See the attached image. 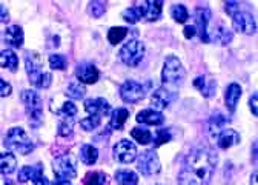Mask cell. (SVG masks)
<instances>
[{"label": "cell", "mask_w": 258, "mask_h": 185, "mask_svg": "<svg viewBox=\"0 0 258 185\" xmlns=\"http://www.w3.org/2000/svg\"><path fill=\"white\" fill-rule=\"evenodd\" d=\"M217 165V156L208 148H197L194 150L180 174H178V183L180 185H208L209 180L214 176Z\"/></svg>", "instance_id": "1"}, {"label": "cell", "mask_w": 258, "mask_h": 185, "mask_svg": "<svg viewBox=\"0 0 258 185\" xmlns=\"http://www.w3.org/2000/svg\"><path fill=\"white\" fill-rule=\"evenodd\" d=\"M25 67L29 82L36 88H48L52 82L51 73L45 71V62L42 56L36 51H28L25 54Z\"/></svg>", "instance_id": "2"}, {"label": "cell", "mask_w": 258, "mask_h": 185, "mask_svg": "<svg viewBox=\"0 0 258 185\" xmlns=\"http://www.w3.org/2000/svg\"><path fill=\"white\" fill-rule=\"evenodd\" d=\"M4 145L14 153L19 154H29L32 150H34V144L29 139V136L26 134V131L23 128H11L8 131V134L5 136V142Z\"/></svg>", "instance_id": "3"}, {"label": "cell", "mask_w": 258, "mask_h": 185, "mask_svg": "<svg viewBox=\"0 0 258 185\" xmlns=\"http://www.w3.org/2000/svg\"><path fill=\"white\" fill-rule=\"evenodd\" d=\"M184 68L177 57L171 56L165 60L163 71H161V80H163L165 86H180L184 80Z\"/></svg>", "instance_id": "4"}, {"label": "cell", "mask_w": 258, "mask_h": 185, "mask_svg": "<svg viewBox=\"0 0 258 185\" xmlns=\"http://www.w3.org/2000/svg\"><path fill=\"white\" fill-rule=\"evenodd\" d=\"M145 56V47L139 40H129L120 50V59L129 67H137Z\"/></svg>", "instance_id": "5"}, {"label": "cell", "mask_w": 258, "mask_h": 185, "mask_svg": "<svg viewBox=\"0 0 258 185\" xmlns=\"http://www.w3.org/2000/svg\"><path fill=\"white\" fill-rule=\"evenodd\" d=\"M54 173L55 177L67 179V180H71L77 176L76 161L71 154H64V156H60L54 161Z\"/></svg>", "instance_id": "6"}, {"label": "cell", "mask_w": 258, "mask_h": 185, "mask_svg": "<svg viewBox=\"0 0 258 185\" xmlns=\"http://www.w3.org/2000/svg\"><path fill=\"white\" fill-rule=\"evenodd\" d=\"M22 101L25 104V110H26L29 119L34 120V122H39L40 117H42V111H43L40 96L37 95L36 91L26 89V91H23V95H22Z\"/></svg>", "instance_id": "7"}, {"label": "cell", "mask_w": 258, "mask_h": 185, "mask_svg": "<svg viewBox=\"0 0 258 185\" xmlns=\"http://www.w3.org/2000/svg\"><path fill=\"white\" fill-rule=\"evenodd\" d=\"M137 168L145 176H152L160 171V159L154 150L143 151L137 159Z\"/></svg>", "instance_id": "8"}, {"label": "cell", "mask_w": 258, "mask_h": 185, "mask_svg": "<svg viewBox=\"0 0 258 185\" xmlns=\"http://www.w3.org/2000/svg\"><path fill=\"white\" fill-rule=\"evenodd\" d=\"M120 96L126 104H137L145 98V86L136 80H127L120 88Z\"/></svg>", "instance_id": "9"}, {"label": "cell", "mask_w": 258, "mask_h": 185, "mask_svg": "<svg viewBox=\"0 0 258 185\" xmlns=\"http://www.w3.org/2000/svg\"><path fill=\"white\" fill-rule=\"evenodd\" d=\"M232 25L234 29L243 34H253L256 29L255 19L250 13L247 11H238L232 16Z\"/></svg>", "instance_id": "10"}, {"label": "cell", "mask_w": 258, "mask_h": 185, "mask_svg": "<svg viewBox=\"0 0 258 185\" xmlns=\"http://www.w3.org/2000/svg\"><path fill=\"white\" fill-rule=\"evenodd\" d=\"M114 156L121 164H129L137 158V147L129 142L127 139H123L115 144L114 147Z\"/></svg>", "instance_id": "11"}, {"label": "cell", "mask_w": 258, "mask_h": 185, "mask_svg": "<svg viewBox=\"0 0 258 185\" xmlns=\"http://www.w3.org/2000/svg\"><path fill=\"white\" fill-rule=\"evenodd\" d=\"M209 19H211V13L208 8H197L196 11V31L200 36V40L203 43H209L211 37H209V31H208V25H209Z\"/></svg>", "instance_id": "12"}, {"label": "cell", "mask_w": 258, "mask_h": 185, "mask_svg": "<svg viewBox=\"0 0 258 185\" xmlns=\"http://www.w3.org/2000/svg\"><path fill=\"white\" fill-rule=\"evenodd\" d=\"M174 99H175V91L169 89L166 86L158 88L155 92H152V96H151V102L157 110H163V108L169 107Z\"/></svg>", "instance_id": "13"}, {"label": "cell", "mask_w": 258, "mask_h": 185, "mask_svg": "<svg viewBox=\"0 0 258 185\" xmlns=\"http://www.w3.org/2000/svg\"><path fill=\"white\" fill-rule=\"evenodd\" d=\"M85 110L89 116L102 117L111 111V107H109L108 101H105L103 98H97V99H86L85 101Z\"/></svg>", "instance_id": "14"}, {"label": "cell", "mask_w": 258, "mask_h": 185, "mask_svg": "<svg viewBox=\"0 0 258 185\" xmlns=\"http://www.w3.org/2000/svg\"><path fill=\"white\" fill-rule=\"evenodd\" d=\"M161 7H163L161 0H148V2H142L139 5L142 11V19H146L149 22L157 20L161 16Z\"/></svg>", "instance_id": "15"}, {"label": "cell", "mask_w": 258, "mask_h": 185, "mask_svg": "<svg viewBox=\"0 0 258 185\" xmlns=\"http://www.w3.org/2000/svg\"><path fill=\"white\" fill-rule=\"evenodd\" d=\"M76 76L80 83H95L99 80V70H97L92 64H82L76 70Z\"/></svg>", "instance_id": "16"}, {"label": "cell", "mask_w": 258, "mask_h": 185, "mask_svg": "<svg viewBox=\"0 0 258 185\" xmlns=\"http://www.w3.org/2000/svg\"><path fill=\"white\" fill-rule=\"evenodd\" d=\"M240 142V134L235 130L224 128L218 136H217V144L221 150H228Z\"/></svg>", "instance_id": "17"}, {"label": "cell", "mask_w": 258, "mask_h": 185, "mask_svg": "<svg viewBox=\"0 0 258 185\" xmlns=\"http://www.w3.org/2000/svg\"><path fill=\"white\" fill-rule=\"evenodd\" d=\"M137 122L146 125H161L165 122V116L157 110H143L137 114Z\"/></svg>", "instance_id": "18"}, {"label": "cell", "mask_w": 258, "mask_h": 185, "mask_svg": "<svg viewBox=\"0 0 258 185\" xmlns=\"http://www.w3.org/2000/svg\"><path fill=\"white\" fill-rule=\"evenodd\" d=\"M240 98H241V86L238 83H231L228 86V89H226V96H224L226 105H228L231 113L235 111V107H237Z\"/></svg>", "instance_id": "19"}, {"label": "cell", "mask_w": 258, "mask_h": 185, "mask_svg": "<svg viewBox=\"0 0 258 185\" xmlns=\"http://www.w3.org/2000/svg\"><path fill=\"white\" fill-rule=\"evenodd\" d=\"M5 42L16 48L23 45V31L19 25H11L5 29Z\"/></svg>", "instance_id": "20"}, {"label": "cell", "mask_w": 258, "mask_h": 185, "mask_svg": "<svg viewBox=\"0 0 258 185\" xmlns=\"http://www.w3.org/2000/svg\"><path fill=\"white\" fill-rule=\"evenodd\" d=\"M194 86H196L205 98H212L217 89L215 80H206V77H203V76H199L196 80H194Z\"/></svg>", "instance_id": "21"}, {"label": "cell", "mask_w": 258, "mask_h": 185, "mask_svg": "<svg viewBox=\"0 0 258 185\" xmlns=\"http://www.w3.org/2000/svg\"><path fill=\"white\" fill-rule=\"evenodd\" d=\"M0 67L8 68L10 71H16L19 67V57L13 50H4L0 51Z\"/></svg>", "instance_id": "22"}, {"label": "cell", "mask_w": 258, "mask_h": 185, "mask_svg": "<svg viewBox=\"0 0 258 185\" xmlns=\"http://www.w3.org/2000/svg\"><path fill=\"white\" fill-rule=\"evenodd\" d=\"M129 117V110L127 108H117L112 111L111 114V120H109V127L114 130H121L124 127V123Z\"/></svg>", "instance_id": "23"}, {"label": "cell", "mask_w": 258, "mask_h": 185, "mask_svg": "<svg viewBox=\"0 0 258 185\" xmlns=\"http://www.w3.org/2000/svg\"><path fill=\"white\" fill-rule=\"evenodd\" d=\"M226 123H228V117L223 116L221 113H215L209 120V133H211V136L217 137L224 130Z\"/></svg>", "instance_id": "24"}, {"label": "cell", "mask_w": 258, "mask_h": 185, "mask_svg": "<svg viewBox=\"0 0 258 185\" xmlns=\"http://www.w3.org/2000/svg\"><path fill=\"white\" fill-rule=\"evenodd\" d=\"M99 159V150L95 147L89 145V144H85L82 145L80 148V161L86 165H94Z\"/></svg>", "instance_id": "25"}, {"label": "cell", "mask_w": 258, "mask_h": 185, "mask_svg": "<svg viewBox=\"0 0 258 185\" xmlns=\"http://www.w3.org/2000/svg\"><path fill=\"white\" fill-rule=\"evenodd\" d=\"M17 167V161L11 153H0V174H11Z\"/></svg>", "instance_id": "26"}, {"label": "cell", "mask_w": 258, "mask_h": 185, "mask_svg": "<svg viewBox=\"0 0 258 185\" xmlns=\"http://www.w3.org/2000/svg\"><path fill=\"white\" fill-rule=\"evenodd\" d=\"M212 40H215L220 45H228L232 40V33L224 26H217L214 29V34H212Z\"/></svg>", "instance_id": "27"}, {"label": "cell", "mask_w": 258, "mask_h": 185, "mask_svg": "<svg viewBox=\"0 0 258 185\" xmlns=\"http://www.w3.org/2000/svg\"><path fill=\"white\" fill-rule=\"evenodd\" d=\"M115 180L118 185H137L139 177L136 173L129 171V170H120L115 173Z\"/></svg>", "instance_id": "28"}, {"label": "cell", "mask_w": 258, "mask_h": 185, "mask_svg": "<svg viewBox=\"0 0 258 185\" xmlns=\"http://www.w3.org/2000/svg\"><path fill=\"white\" fill-rule=\"evenodd\" d=\"M127 28L124 26H115V28H111L109 29V33H108V40L111 45H117L120 42H123L127 36Z\"/></svg>", "instance_id": "29"}, {"label": "cell", "mask_w": 258, "mask_h": 185, "mask_svg": "<svg viewBox=\"0 0 258 185\" xmlns=\"http://www.w3.org/2000/svg\"><path fill=\"white\" fill-rule=\"evenodd\" d=\"M85 185H108V176L102 171L88 173L83 179Z\"/></svg>", "instance_id": "30"}, {"label": "cell", "mask_w": 258, "mask_h": 185, "mask_svg": "<svg viewBox=\"0 0 258 185\" xmlns=\"http://www.w3.org/2000/svg\"><path fill=\"white\" fill-rule=\"evenodd\" d=\"M39 173H43V168H42L40 165H36V167H23V168L19 171V182L32 180Z\"/></svg>", "instance_id": "31"}, {"label": "cell", "mask_w": 258, "mask_h": 185, "mask_svg": "<svg viewBox=\"0 0 258 185\" xmlns=\"http://www.w3.org/2000/svg\"><path fill=\"white\" fill-rule=\"evenodd\" d=\"M131 137H133V139H136L139 144H143V145H146V144H151V142H152V134H151V131H149V130H146V128H133V131H131Z\"/></svg>", "instance_id": "32"}, {"label": "cell", "mask_w": 258, "mask_h": 185, "mask_svg": "<svg viewBox=\"0 0 258 185\" xmlns=\"http://www.w3.org/2000/svg\"><path fill=\"white\" fill-rule=\"evenodd\" d=\"M171 16L178 23H184L189 19V13H187L184 5H174L172 10H171Z\"/></svg>", "instance_id": "33"}, {"label": "cell", "mask_w": 258, "mask_h": 185, "mask_svg": "<svg viewBox=\"0 0 258 185\" xmlns=\"http://www.w3.org/2000/svg\"><path fill=\"white\" fill-rule=\"evenodd\" d=\"M85 86L80 83V82H73L68 85V91H67V95L73 99H82L85 96Z\"/></svg>", "instance_id": "34"}, {"label": "cell", "mask_w": 258, "mask_h": 185, "mask_svg": "<svg viewBox=\"0 0 258 185\" xmlns=\"http://www.w3.org/2000/svg\"><path fill=\"white\" fill-rule=\"evenodd\" d=\"M102 123V117H97V116H89L80 120V125L85 131H92L95 130Z\"/></svg>", "instance_id": "35"}, {"label": "cell", "mask_w": 258, "mask_h": 185, "mask_svg": "<svg viewBox=\"0 0 258 185\" xmlns=\"http://www.w3.org/2000/svg\"><path fill=\"white\" fill-rule=\"evenodd\" d=\"M123 19H124L126 22H129V23H136V22H139V20L142 19V11H140L139 5L124 10V11H123Z\"/></svg>", "instance_id": "36"}, {"label": "cell", "mask_w": 258, "mask_h": 185, "mask_svg": "<svg viewBox=\"0 0 258 185\" xmlns=\"http://www.w3.org/2000/svg\"><path fill=\"white\" fill-rule=\"evenodd\" d=\"M55 113L61 117H74L77 114V107L73 102H63L60 110H55Z\"/></svg>", "instance_id": "37"}, {"label": "cell", "mask_w": 258, "mask_h": 185, "mask_svg": "<svg viewBox=\"0 0 258 185\" xmlns=\"http://www.w3.org/2000/svg\"><path fill=\"white\" fill-rule=\"evenodd\" d=\"M73 133V117H61V122L58 125V134L67 137Z\"/></svg>", "instance_id": "38"}, {"label": "cell", "mask_w": 258, "mask_h": 185, "mask_svg": "<svg viewBox=\"0 0 258 185\" xmlns=\"http://www.w3.org/2000/svg\"><path fill=\"white\" fill-rule=\"evenodd\" d=\"M49 65L54 70H64L67 68V57L63 54H52L49 56Z\"/></svg>", "instance_id": "39"}, {"label": "cell", "mask_w": 258, "mask_h": 185, "mask_svg": "<svg viewBox=\"0 0 258 185\" xmlns=\"http://www.w3.org/2000/svg\"><path fill=\"white\" fill-rule=\"evenodd\" d=\"M172 139V136H171V133H169V130H157V133H155V139H154V145L155 147H160V145H163V144H166V142H169Z\"/></svg>", "instance_id": "40"}, {"label": "cell", "mask_w": 258, "mask_h": 185, "mask_svg": "<svg viewBox=\"0 0 258 185\" xmlns=\"http://www.w3.org/2000/svg\"><path fill=\"white\" fill-rule=\"evenodd\" d=\"M105 4H102V2H91L89 4V11H91V14L94 16V17H102L103 14H105Z\"/></svg>", "instance_id": "41"}, {"label": "cell", "mask_w": 258, "mask_h": 185, "mask_svg": "<svg viewBox=\"0 0 258 185\" xmlns=\"http://www.w3.org/2000/svg\"><path fill=\"white\" fill-rule=\"evenodd\" d=\"M10 95H11V85L0 77V98H5Z\"/></svg>", "instance_id": "42"}, {"label": "cell", "mask_w": 258, "mask_h": 185, "mask_svg": "<svg viewBox=\"0 0 258 185\" xmlns=\"http://www.w3.org/2000/svg\"><path fill=\"white\" fill-rule=\"evenodd\" d=\"M240 11V7H238V2H226V13L234 16L235 13Z\"/></svg>", "instance_id": "43"}, {"label": "cell", "mask_w": 258, "mask_h": 185, "mask_svg": "<svg viewBox=\"0 0 258 185\" xmlns=\"http://www.w3.org/2000/svg\"><path fill=\"white\" fill-rule=\"evenodd\" d=\"M32 185H49V180L45 177L43 173H39L34 179H32Z\"/></svg>", "instance_id": "44"}, {"label": "cell", "mask_w": 258, "mask_h": 185, "mask_svg": "<svg viewBox=\"0 0 258 185\" xmlns=\"http://www.w3.org/2000/svg\"><path fill=\"white\" fill-rule=\"evenodd\" d=\"M250 110H252V113H253V116H256L258 114V110H256V105H258V96H256V92L255 95H252V98H250Z\"/></svg>", "instance_id": "45"}, {"label": "cell", "mask_w": 258, "mask_h": 185, "mask_svg": "<svg viewBox=\"0 0 258 185\" xmlns=\"http://www.w3.org/2000/svg\"><path fill=\"white\" fill-rule=\"evenodd\" d=\"M196 34H197L196 26H186V28H184V37H186V39H192Z\"/></svg>", "instance_id": "46"}, {"label": "cell", "mask_w": 258, "mask_h": 185, "mask_svg": "<svg viewBox=\"0 0 258 185\" xmlns=\"http://www.w3.org/2000/svg\"><path fill=\"white\" fill-rule=\"evenodd\" d=\"M10 20V14L7 11V8L0 4V22H8Z\"/></svg>", "instance_id": "47"}, {"label": "cell", "mask_w": 258, "mask_h": 185, "mask_svg": "<svg viewBox=\"0 0 258 185\" xmlns=\"http://www.w3.org/2000/svg\"><path fill=\"white\" fill-rule=\"evenodd\" d=\"M54 185H71V182L70 180H67V179H55V182H54Z\"/></svg>", "instance_id": "48"}]
</instances>
